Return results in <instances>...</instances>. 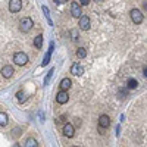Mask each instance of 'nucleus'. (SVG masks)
Segmentation results:
<instances>
[{"label": "nucleus", "mask_w": 147, "mask_h": 147, "mask_svg": "<svg viewBox=\"0 0 147 147\" xmlns=\"http://www.w3.org/2000/svg\"><path fill=\"white\" fill-rule=\"evenodd\" d=\"M129 16H131V19H132V22L134 24H141L143 22V19H144V15H143V12L140 10V9H132L131 12H129Z\"/></svg>", "instance_id": "obj_2"}, {"label": "nucleus", "mask_w": 147, "mask_h": 147, "mask_svg": "<svg viewBox=\"0 0 147 147\" xmlns=\"http://www.w3.org/2000/svg\"><path fill=\"white\" fill-rule=\"evenodd\" d=\"M71 74H74V75H77V77H81L84 74V66L80 65V63H74L71 66Z\"/></svg>", "instance_id": "obj_9"}, {"label": "nucleus", "mask_w": 147, "mask_h": 147, "mask_svg": "<svg viewBox=\"0 0 147 147\" xmlns=\"http://www.w3.org/2000/svg\"><path fill=\"white\" fill-rule=\"evenodd\" d=\"M32 25H34V22H32V19H31L30 16L22 18L21 22H19V30H21L22 32H28V31L32 28Z\"/></svg>", "instance_id": "obj_1"}, {"label": "nucleus", "mask_w": 147, "mask_h": 147, "mask_svg": "<svg viewBox=\"0 0 147 147\" xmlns=\"http://www.w3.org/2000/svg\"><path fill=\"white\" fill-rule=\"evenodd\" d=\"M13 74H15V71H13V68H12L10 65H5V66L2 68V75H3L5 78H10Z\"/></svg>", "instance_id": "obj_10"}, {"label": "nucleus", "mask_w": 147, "mask_h": 147, "mask_svg": "<svg viewBox=\"0 0 147 147\" xmlns=\"http://www.w3.org/2000/svg\"><path fill=\"white\" fill-rule=\"evenodd\" d=\"M43 46V35H37L34 38V47L35 49H41Z\"/></svg>", "instance_id": "obj_15"}, {"label": "nucleus", "mask_w": 147, "mask_h": 147, "mask_svg": "<svg viewBox=\"0 0 147 147\" xmlns=\"http://www.w3.org/2000/svg\"><path fill=\"white\" fill-rule=\"evenodd\" d=\"M78 25H80V28H81V30L87 31V30H90L91 21H90V18H88V16H85V15H81V16H80V22H78Z\"/></svg>", "instance_id": "obj_4"}, {"label": "nucleus", "mask_w": 147, "mask_h": 147, "mask_svg": "<svg viewBox=\"0 0 147 147\" xmlns=\"http://www.w3.org/2000/svg\"><path fill=\"white\" fill-rule=\"evenodd\" d=\"M85 56H87V50H85L84 47H80L78 50H77V57H80V59H84Z\"/></svg>", "instance_id": "obj_18"}, {"label": "nucleus", "mask_w": 147, "mask_h": 147, "mask_svg": "<svg viewBox=\"0 0 147 147\" xmlns=\"http://www.w3.org/2000/svg\"><path fill=\"white\" fill-rule=\"evenodd\" d=\"M94 2H97V3H103L105 0H94Z\"/></svg>", "instance_id": "obj_26"}, {"label": "nucleus", "mask_w": 147, "mask_h": 147, "mask_svg": "<svg viewBox=\"0 0 147 147\" xmlns=\"http://www.w3.org/2000/svg\"><path fill=\"white\" fill-rule=\"evenodd\" d=\"M90 3V0H80V5H82V6H87Z\"/></svg>", "instance_id": "obj_24"}, {"label": "nucleus", "mask_w": 147, "mask_h": 147, "mask_svg": "<svg viewBox=\"0 0 147 147\" xmlns=\"http://www.w3.org/2000/svg\"><path fill=\"white\" fill-rule=\"evenodd\" d=\"M53 68L50 69V72H47V75H46V80H44V85H47L49 84V81H50V78H52V74H53Z\"/></svg>", "instance_id": "obj_20"}, {"label": "nucleus", "mask_w": 147, "mask_h": 147, "mask_svg": "<svg viewBox=\"0 0 147 147\" xmlns=\"http://www.w3.org/2000/svg\"><path fill=\"white\" fill-rule=\"evenodd\" d=\"M9 122V118L5 112H0V127H6Z\"/></svg>", "instance_id": "obj_14"}, {"label": "nucleus", "mask_w": 147, "mask_h": 147, "mask_svg": "<svg viewBox=\"0 0 147 147\" xmlns=\"http://www.w3.org/2000/svg\"><path fill=\"white\" fill-rule=\"evenodd\" d=\"M119 97H121V99H125V97H127V91L125 90H121L119 91Z\"/></svg>", "instance_id": "obj_22"}, {"label": "nucleus", "mask_w": 147, "mask_h": 147, "mask_svg": "<svg viewBox=\"0 0 147 147\" xmlns=\"http://www.w3.org/2000/svg\"><path fill=\"white\" fill-rule=\"evenodd\" d=\"M74 134H75V128H74L72 124H65L63 127V136L68 137V138H72Z\"/></svg>", "instance_id": "obj_8"}, {"label": "nucleus", "mask_w": 147, "mask_h": 147, "mask_svg": "<svg viewBox=\"0 0 147 147\" xmlns=\"http://www.w3.org/2000/svg\"><path fill=\"white\" fill-rule=\"evenodd\" d=\"M137 87H138V81L137 80H134V78L128 80V88L129 90H136Z\"/></svg>", "instance_id": "obj_16"}, {"label": "nucleus", "mask_w": 147, "mask_h": 147, "mask_svg": "<svg viewBox=\"0 0 147 147\" xmlns=\"http://www.w3.org/2000/svg\"><path fill=\"white\" fill-rule=\"evenodd\" d=\"M71 13H72V16H74V18H80V16L82 15V10H81V5H80V3H75V2H74V3L71 5Z\"/></svg>", "instance_id": "obj_6"}, {"label": "nucleus", "mask_w": 147, "mask_h": 147, "mask_svg": "<svg viewBox=\"0 0 147 147\" xmlns=\"http://www.w3.org/2000/svg\"><path fill=\"white\" fill-rule=\"evenodd\" d=\"M144 77L147 78V68H144Z\"/></svg>", "instance_id": "obj_25"}, {"label": "nucleus", "mask_w": 147, "mask_h": 147, "mask_svg": "<svg viewBox=\"0 0 147 147\" xmlns=\"http://www.w3.org/2000/svg\"><path fill=\"white\" fill-rule=\"evenodd\" d=\"M43 12L46 13V16H47V21H49V24L52 25V19H50V12H49V9L46 7V6H43Z\"/></svg>", "instance_id": "obj_21"}, {"label": "nucleus", "mask_w": 147, "mask_h": 147, "mask_svg": "<svg viewBox=\"0 0 147 147\" xmlns=\"http://www.w3.org/2000/svg\"><path fill=\"white\" fill-rule=\"evenodd\" d=\"M71 85H72V81H71L69 78H63L62 81H60V84H59V88L68 91V90L71 88Z\"/></svg>", "instance_id": "obj_12"}, {"label": "nucleus", "mask_w": 147, "mask_h": 147, "mask_svg": "<svg viewBox=\"0 0 147 147\" xmlns=\"http://www.w3.org/2000/svg\"><path fill=\"white\" fill-rule=\"evenodd\" d=\"M68 100H69V94H68L65 90H60V91L57 93V96H56V102L60 103V105H65Z\"/></svg>", "instance_id": "obj_7"}, {"label": "nucleus", "mask_w": 147, "mask_h": 147, "mask_svg": "<svg viewBox=\"0 0 147 147\" xmlns=\"http://www.w3.org/2000/svg\"><path fill=\"white\" fill-rule=\"evenodd\" d=\"M52 52H53V44H50V47H49V52L44 55V57H43V62H41V65L43 66H47L49 65V62H50V57H52Z\"/></svg>", "instance_id": "obj_13"}, {"label": "nucleus", "mask_w": 147, "mask_h": 147, "mask_svg": "<svg viewBox=\"0 0 147 147\" xmlns=\"http://www.w3.org/2000/svg\"><path fill=\"white\" fill-rule=\"evenodd\" d=\"M65 2H66V0H65Z\"/></svg>", "instance_id": "obj_27"}, {"label": "nucleus", "mask_w": 147, "mask_h": 147, "mask_svg": "<svg viewBox=\"0 0 147 147\" xmlns=\"http://www.w3.org/2000/svg\"><path fill=\"white\" fill-rule=\"evenodd\" d=\"M25 146L27 147H37V146H38V141H37L35 138H27Z\"/></svg>", "instance_id": "obj_17"}, {"label": "nucleus", "mask_w": 147, "mask_h": 147, "mask_svg": "<svg viewBox=\"0 0 147 147\" xmlns=\"http://www.w3.org/2000/svg\"><path fill=\"white\" fill-rule=\"evenodd\" d=\"M22 9V2L21 0H10L9 2V10L12 13H18V12Z\"/></svg>", "instance_id": "obj_5"}, {"label": "nucleus", "mask_w": 147, "mask_h": 147, "mask_svg": "<svg viewBox=\"0 0 147 147\" xmlns=\"http://www.w3.org/2000/svg\"><path fill=\"white\" fill-rule=\"evenodd\" d=\"M13 62L19 66H24L25 63H28V56L24 52H18V53L13 55Z\"/></svg>", "instance_id": "obj_3"}, {"label": "nucleus", "mask_w": 147, "mask_h": 147, "mask_svg": "<svg viewBox=\"0 0 147 147\" xmlns=\"http://www.w3.org/2000/svg\"><path fill=\"white\" fill-rule=\"evenodd\" d=\"M16 99H18L19 103H24V102H25V93H24V91H18L16 93Z\"/></svg>", "instance_id": "obj_19"}, {"label": "nucleus", "mask_w": 147, "mask_h": 147, "mask_svg": "<svg viewBox=\"0 0 147 147\" xmlns=\"http://www.w3.org/2000/svg\"><path fill=\"white\" fill-rule=\"evenodd\" d=\"M12 134H13V136H19V134H21V129H19V128H16V129L13 128V129H12Z\"/></svg>", "instance_id": "obj_23"}, {"label": "nucleus", "mask_w": 147, "mask_h": 147, "mask_svg": "<svg viewBox=\"0 0 147 147\" xmlns=\"http://www.w3.org/2000/svg\"><path fill=\"white\" fill-rule=\"evenodd\" d=\"M99 125H100L102 128H109V127H110V118H109L107 115H102V116L99 118Z\"/></svg>", "instance_id": "obj_11"}]
</instances>
